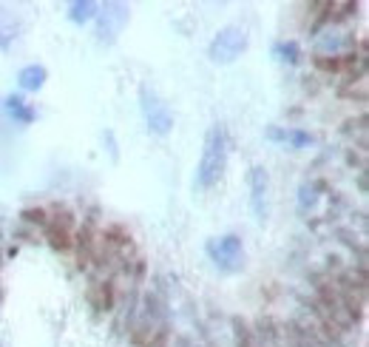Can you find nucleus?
<instances>
[{"mask_svg":"<svg viewBox=\"0 0 369 347\" xmlns=\"http://www.w3.org/2000/svg\"><path fill=\"white\" fill-rule=\"evenodd\" d=\"M97 3H91V0H85V3H71V11H68V17L74 20V23H88L91 17H97Z\"/></svg>","mask_w":369,"mask_h":347,"instance_id":"nucleus-11","label":"nucleus"},{"mask_svg":"<svg viewBox=\"0 0 369 347\" xmlns=\"http://www.w3.org/2000/svg\"><path fill=\"white\" fill-rule=\"evenodd\" d=\"M224 165H227V134H224L222 125H213L204 137L202 160H199V168H196V188H202V191L213 188L222 180Z\"/></svg>","mask_w":369,"mask_h":347,"instance_id":"nucleus-1","label":"nucleus"},{"mask_svg":"<svg viewBox=\"0 0 369 347\" xmlns=\"http://www.w3.org/2000/svg\"><path fill=\"white\" fill-rule=\"evenodd\" d=\"M88 299H91V305H94L100 314L114 311V302H117L114 282H111V279H105V282H94V285H91V291H88Z\"/></svg>","mask_w":369,"mask_h":347,"instance_id":"nucleus-7","label":"nucleus"},{"mask_svg":"<svg viewBox=\"0 0 369 347\" xmlns=\"http://www.w3.org/2000/svg\"><path fill=\"white\" fill-rule=\"evenodd\" d=\"M142 105H145V114H148V128L154 131V134H168L171 128H174V117H171V111H168V105L165 103H160L154 94H148V88H142Z\"/></svg>","mask_w":369,"mask_h":347,"instance_id":"nucleus-4","label":"nucleus"},{"mask_svg":"<svg viewBox=\"0 0 369 347\" xmlns=\"http://www.w3.org/2000/svg\"><path fill=\"white\" fill-rule=\"evenodd\" d=\"M100 14V34L105 37H114L120 29H123V23L128 20V11H125V6H120V3H111V6H105V11H97Z\"/></svg>","mask_w":369,"mask_h":347,"instance_id":"nucleus-6","label":"nucleus"},{"mask_svg":"<svg viewBox=\"0 0 369 347\" xmlns=\"http://www.w3.org/2000/svg\"><path fill=\"white\" fill-rule=\"evenodd\" d=\"M23 222L46 228V222H48V214H46V208H26V211H23Z\"/></svg>","mask_w":369,"mask_h":347,"instance_id":"nucleus-14","label":"nucleus"},{"mask_svg":"<svg viewBox=\"0 0 369 347\" xmlns=\"http://www.w3.org/2000/svg\"><path fill=\"white\" fill-rule=\"evenodd\" d=\"M267 185H270L267 171L261 165H256L250 171V205H253L256 219H264L267 217Z\"/></svg>","mask_w":369,"mask_h":347,"instance_id":"nucleus-5","label":"nucleus"},{"mask_svg":"<svg viewBox=\"0 0 369 347\" xmlns=\"http://www.w3.org/2000/svg\"><path fill=\"white\" fill-rule=\"evenodd\" d=\"M207 254L216 259V265L222 271H239L241 268V259H244V248H241V239L239 237H222L219 242H210L207 245Z\"/></svg>","mask_w":369,"mask_h":347,"instance_id":"nucleus-3","label":"nucleus"},{"mask_svg":"<svg viewBox=\"0 0 369 347\" xmlns=\"http://www.w3.org/2000/svg\"><path fill=\"white\" fill-rule=\"evenodd\" d=\"M313 63H316V68H321V71H344V54H333V57H327V54H316L313 57Z\"/></svg>","mask_w":369,"mask_h":347,"instance_id":"nucleus-12","label":"nucleus"},{"mask_svg":"<svg viewBox=\"0 0 369 347\" xmlns=\"http://www.w3.org/2000/svg\"><path fill=\"white\" fill-rule=\"evenodd\" d=\"M46 239H48V245H51L54 251H60V254H68V251L74 248V234L66 231V228H57V225H51V222H46Z\"/></svg>","mask_w":369,"mask_h":347,"instance_id":"nucleus-9","label":"nucleus"},{"mask_svg":"<svg viewBox=\"0 0 369 347\" xmlns=\"http://www.w3.org/2000/svg\"><path fill=\"white\" fill-rule=\"evenodd\" d=\"M279 54H281V60H287V63H298V54H301V48H298V43L296 40H287V43H279V48H276Z\"/></svg>","mask_w":369,"mask_h":347,"instance_id":"nucleus-13","label":"nucleus"},{"mask_svg":"<svg viewBox=\"0 0 369 347\" xmlns=\"http://www.w3.org/2000/svg\"><path fill=\"white\" fill-rule=\"evenodd\" d=\"M46 77H48V71H46L43 66L31 63V66L20 68L17 83H20V88H23V91H37V88H43V86H46Z\"/></svg>","mask_w":369,"mask_h":347,"instance_id":"nucleus-8","label":"nucleus"},{"mask_svg":"<svg viewBox=\"0 0 369 347\" xmlns=\"http://www.w3.org/2000/svg\"><path fill=\"white\" fill-rule=\"evenodd\" d=\"M287 140H290V143H293L296 148H304V145H310V143H313V137H310L307 131H287L284 143H287Z\"/></svg>","mask_w":369,"mask_h":347,"instance_id":"nucleus-15","label":"nucleus"},{"mask_svg":"<svg viewBox=\"0 0 369 347\" xmlns=\"http://www.w3.org/2000/svg\"><path fill=\"white\" fill-rule=\"evenodd\" d=\"M244 48H247V34H244V29L227 26V29H222V31L213 37V43H210V60H216V63H233Z\"/></svg>","mask_w":369,"mask_h":347,"instance_id":"nucleus-2","label":"nucleus"},{"mask_svg":"<svg viewBox=\"0 0 369 347\" xmlns=\"http://www.w3.org/2000/svg\"><path fill=\"white\" fill-rule=\"evenodd\" d=\"M6 108H9V114L17 120V123H31L34 120V111H31V105L20 97V94H11L9 100H6Z\"/></svg>","mask_w":369,"mask_h":347,"instance_id":"nucleus-10","label":"nucleus"}]
</instances>
